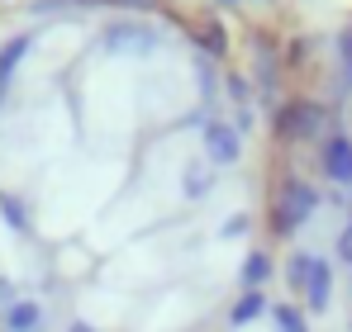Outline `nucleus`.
I'll list each match as a JSON object with an SVG mask.
<instances>
[{
  "label": "nucleus",
  "mask_w": 352,
  "mask_h": 332,
  "mask_svg": "<svg viewBox=\"0 0 352 332\" xmlns=\"http://www.w3.org/2000/svg\"><path fill=\"white\" fill-rule=\"evenodd\" d=\"M314 209H319L314 185H305V180H286L281 195H276V204H272V233H276V237H291Z\"/></svg>",
  "instance_id": "obj_1"
},
{
  "label": "nucleus",
  "mask_w": 352,
  "mask_h": 332,
  "mask_svg": "<svg viewBox=\"0 0 352 332\" xmlns=\"http://www.w3.org/2000/svg\"><path fill=\"white\" fill-rule=\"evenodd\" d=\"M300 299L309 304V313H324V309H329V299H333V271H329V261H324V257H314V266H309V280H305Z\"/></svg>",
  "instance_id": "obj_2"
},
{
  "label": "nucleus",
  "mask_w": 352,
  "mask_h": 332,
  "mask_svg": "<svg viewBox=\"0 0 352 332\" xmlns=\"http://www.w3.org/2000/svg\"><path fill=\"white\" fill-rule=\"evenodd\" d=\"M0 323H5V332H43L48 313H43V304H34V299H14V304L0 313Z\"/></svg>",
  "instance_id": "obj_3"
},
{
  "label": "nucleus",
  "mask_w": 352,
  "mask_h": 332,
  "mask_svg": "<svg viewBox=\"0 0 352 332\" xmlns=\"http://www.w3.org/2000/svg\"><path fill=\"white\" fill-rule=\"evenodd\" d=\"M262 313H267V294H262V289H243L238 304L229 309V323H234V328H248V323H257Z\"/></svg>",
  "instance_id": "obj_4"
},
{
  "label": "nucleus",
  "mask_w": 352,
  "mask_h": 332,
  "mask_svg": "<svg viewBox=\"0 0 352 332\" xmlns=\"http://www.w3.org/2000/svg\"><path fill=\"white\" fill-rule=\"evenodd\" d=\"M324 176H333V180H352V143L348 138H338V143H329L324 147Z\"/></svg>",
  "instance_id": "obj_5"
},
{
  "label": "nucleus",
  "mask_w": 352,
  "mask_h": 332,
  "mask_svg": "<svg viewBox=\"0 0 352 332\" xmlns=\"http://www.w3.org/2000/svg\"><path fill=\"white\" fill-rule=\"evenodd\" d=\"M267 276H272V257H262V252H252L248 261H243V289H262L267 285Z\"/></svg>",
  "instance_id": "obj_6"
},
{
  "label": "nucleus",
  "mask_w": 352,
  "mask_h": 332,
  "mask_svg": "<svg viewBox=\"0 0 352 332\" xmlns=\"http://www.w3.org/2000/svg\"><path fill=\"white\" fill-rule=\"evenodd\" d=\"M272 323H276V332H309L305 328V313H300L295 304H276V309H272Z\"/></svg>",
  "instance_id": "obj_7"
},
{
  "label": "nucleus",
  "mask_w": 352,
  "mask_h": 332,
  "mask_svg": "<svg viewBox=\"0 0 352 332\" xmlns=\"http://www.w3.org/2000/svg\"><path fill=\"white\" fill-rule=\"evenodd\" d=\"M338 257H343V261L352 266V223L343 228V237H338Z\"/></svg>",
  "instance_id": "obj_8"
},
{
  "label": "nucleus",
  "mask_w": 352,
  "mask_h": 332,
  "mask_svg": "<svg viewBox=\"0 0 352 332\" xmlns=\"http://www.w3.org/2000/svg\"><path fill=\"white\" fill-rule=\"evenodd\" d=\"M67 332H96V328H91V323H72Z\"/></svg>",
  "instance_id": "obj_9"
}]
</instances>
